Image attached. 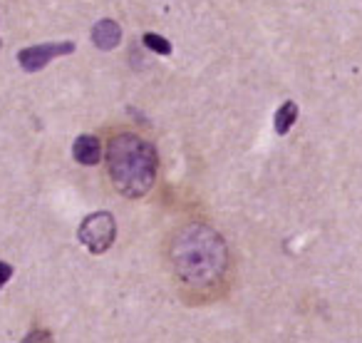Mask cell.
Segmentation results:
<instances>
[{
    "label": "cell",
    "mask_w": 362,
    "mask_h": 343,
    "mask_svg": "<svg viewBox=\"0 0 362 343\" xmlns=\"http://www.w3.org/2000/svg\"><path fill=\"white\" fill-rule=\"evenodd\" d=\"M171 276L187 296L214 298L228 281V247L223 237L209 224H181L166 247Z\"/></svg>",
    "instance_id": "cell-1"
},
{
    "label": "cell",
    "mask_w": 362,
    "mask_h": 343,
    "mask_svg": "<svg viewBox=\"0 0 362 343\" xmlns=\"http://www.w3.org/2000/svg\"><path fill=\"white\" fill-rule=\"evenodd\" d=\"M159 157L151 142L134 132H119L107 145V174L115 189L127 199H141L151 192Z\"/></svg>",
    "instance_id": "cell-2"
},
{
    "label": "cell",
    "mask_w": 362,
    "mask_h": 343,
    "mask_svg": "<svg viewBox=\"0 0 362 343\" xmlns=\"http://www.w3.org/2000/svg\"><path fill=\"white\" fill-rule=\"evenodd\" d=\"M77 239L90 254H105L117 239V222L110 212H95L82 219Z\"/></svg>",
    "instance_id": "cell-3"
},
{
    "label": "cell",
    "mask_w": 362,
    "mask_h": 343,
    "mask_svg": "<svg viewBox=\"0 0 362 343\" xmlns=\"http://www.w3.org/2000/svg\"><path fill=\"white\" fill-rule=\"evenodd\" d=\"M75 52V43L62 40V43H42V45H33L25 47V50L18 52V62L25 72H37L42 67H47L52 60L62 55H70Z\"/></svg>",
    "instance_id": "cell-4"
},
{
    "label": "cell",
    "mask_w": 362,
    "mask_h": 343,
    "mask_svg": "<svg viewBox=\"0 0 362 343\" xmlns=\"http://www.w3.org/2000/svg\"><path fill=\"white\" fill-rule=\"evenodd\" d=\"M92 43H95V47H100V50H105V52L115 50V47L122 43L119 23L110 21V18L95 23V28H92Z\"/></svg>",
    "instance_id": "cell-5"
},
{
    "label": "cell",
    "mask_w": 362,
    "mask_h": 343,
    "mask_svg": "<svg viewBox=\"0 0 362 343\" xmlns=\"http://www.w3.org/2000/svg\"><path fill=\"white\" fill-rule=\"evenodd\" d=\"M72 157H75V162H80V164H85V167L97 164V162L102 159L100 140H97L95 135H80L75 140V145H72Z\"/></svg>",
    "instance_id": "cell-6"
},
{
    "label": "cell",
    "mask_w": 362,
    "mask_h": 343,
    "mask_svg": "<svg viewBox=\"0 0 362 343\" xmlns=\"http://www.w3.org/2000/svg\"><path fill=\"white\" fill-rule=\"evenodd\" d=\"M298 120V105L293 100H286L281 107L276 110V120H273V130H276V135H288L291 132V127L296 125Z\"/></svg>",
    "instance_id": "cell-7"
},
{
    "label": "cell",
    "mask_w": 362,
    "mask_h": 343,
    "mask_svg": "<svg viewBox=\"0 0 362 343\" xmlns=\"http://www.w3.org/2000/svg\"><path fill=\"white\" fill-rule=\"evenodd\" d=\"M144 45L149 47L151 52H156V55H171V43L166 40V38L156 35V33H144Z\"/></svg>",
    "instance_id": "cell-8"
},
{
    "label": "cell",
    "mask_w": 362,
    "mask_h": 343,
    "mask_svg": "<svg viewBox=\"0 0 362 343\" xmlns=\"http://www.w3.org/2000/svg\"><path fill=\"white\" fill-rule=\"evenodd\" d=\"M11 276H13V266H11V264H6V262H0V288L11 281Z\"/></svg>",
    "instance_id": "cell-9"
},
{
    "label": "cell",
    "mask_w": 362,
    "mask_h": 343,
    "mask_svg": "<svg viewBox=\"0 0 362 343\" xmlns=\"http://www.w3.org/2000/svg\"><path fill=\"white\" fill-rule=\"evenodd\" d=\"M25 341H52V336L47 331H35V333H30Z\"/></svg>",
    "instance_id": "cell-10"
}]
</instances>
